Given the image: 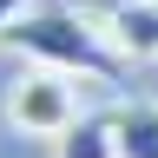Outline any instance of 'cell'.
<instances>
[{
	"label": "cell",
	"instance_id": "1",
	"mask_svg": "<svg viewBox=\"0 0 158 158\" xmlns=\"http://www.w3.org/2000/svg\"><path fill=\"white\" fill-rule=\"evenodd\" d=\"M0 46L40 59L53 73H73V79H92V86H118L132 66L106 46V33L92 27V13H73V7H40V13H13V27L0 33Z\"/></svg>",
	"mask_w": 158,
	"mask_h": 158
},
{
	"label": "cell",
	"instance_id": "2",
	"mask_svg": "<svg viewBox=\"0 0 158 158\" xmlns=\"http://www.w3.org/2000/svg\"><path fill=\"white\" fill-rule=\"evenodd\" d=\"M73 118H79L73 73L40 66V73H27V79L7 86V125H13V132H27V138H59Z\"/></svg>",
	"mask_w": 158,
	"mask_h": 158
},
{
	"label": "cell",
	"instance_id": "3",
	"mask_svg": "<svg viewBox=\"0 0 158 158\" xmlns=\"http://www.w3.org/2000/svg\"><path fill=\"white\" fill-rule=\"evenodd\" d=\"M92 27L106 33V46L138 66V59H158V7L152 0H106V7L92 13Z\"/></svg>",
	"mask_w": 158,
	"mask_h": 158
},
{
	"label": "cell",
	"instance_id": "4",
	"mask_svg": "<svg viewBox=\"0 0 158 158\" xmlns=\"http://www.w3.org/2000/svg\"><path fill=\"white\" fill-rule=\"evenodd\" d=\"M118 158H158V99H125L112 112Z\"/></svg>",
	"mask_w": 158,
	"mask_h": 158
},
{
	"label": "cell",
	"instance_id": "5",
	"mask_svg": "<svg viewBox=\"0 0 158 158\" xmlns=\"http://www.w3.org/2000/svg\"><path fill=\"white\" fill-rule=\"evenodd\" d=\"M53 145H59V158H118L112 118H73V125L53 138Z\"/></svg>",
	"mask_w": 158,
	"mask_h": 158
},
{
	"label": "cell",
	"instance_id": "6",
	"mask_svg": "<svg viewBox=\"0 0 158 158\" xmlns=\"http://www.w3.org/2000/svg\"><path fill=\"white\" fill-rule=\"evenodd\" d=\"M13 13H27V0H0V33L13 27Z\"/></svg>",
	"mask_w": 158,
	"mask_h": 158
},
{
	"label": "cell",
	"instance_id": "7",
	"mask_svg": "<svg viewBox=\"0 0 158 158\" xmlns=\"http://www.w3.org/2000/svg\"><path fill=\"white\" fill-rule=\"evenodd\" d=\"M152 7H158V0H152Z\"/></svg>",
	"mask_w": 158,
	"mask_h": 158
}]
</instances>
